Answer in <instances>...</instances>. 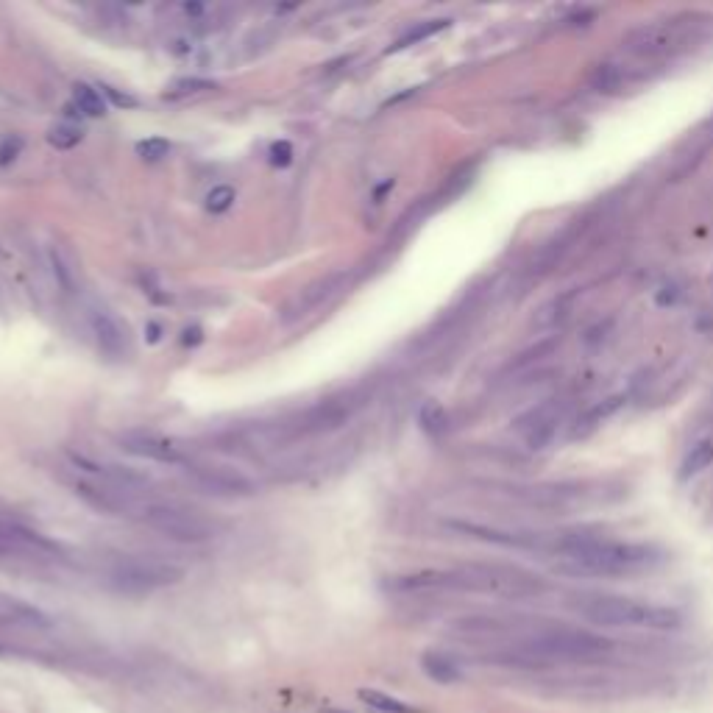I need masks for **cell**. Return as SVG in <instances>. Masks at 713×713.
<instances>
[{
	"label": "cell",
	"instance_id": "cell-1",
	"mask_svg": "<svg viewBox=\"0 0 713 713\" xmlns=\"http://www.w3.org/2000/svg\"><path fill=\"white\" fill-rule=\"evenodd\" d=\"M396 594H421V591H474V594H491V597L521 599L541 591L538 577H530L519 569L505 566H460V569H429L393 577L388 583Z\"/></svg>",
	"mask_w": 713,
	"mask_h": 713
},
{
	"label": "cell",
	"instance_id": "cell-2",
	"mask_svg": "<svg viewBox=\"0 0 713 713\" xmlns=\"http://www.w3.org/2000/svg\"><path fill=\"white\" fill-rule=\"evenodd\" d=\"M666 560V552L655 544L599 541V538H566L558 546V569L580 577H624L652 571Z\"/></svg>",
	"mask_w": 713,
	"mask_h": 713
},
{
	"label": "cell",
	"instance_id": "cell-3",
	"mask_svg": "<svg viewBox=\"0 0 713 713\" xmlns=\"http://www.w3.org/2000/svg\"><path fill=\"white\" fill-rule=\"evenodd\" d=\"M610 649V638L599 633L580 627H555L521 641L510 655L521 661L527 658L530 663H597L608 658Z\"/></svg>",
	"mask_w": 713,
	"mask_h": 713
},
{
	"label": "cell",
	"instance_id": "cell-4",
	"mask_svg": "<svg viewBox=\"0 0 713 713\" xmlns=\"http://www.w3.org/2000/svg\"><path fill=\"white\" fill-rule=\"evenodd\" d=\"M580 613L602 627H638V630H677L680 610L652 605L630 597H591L580 602Z\"/></svg>",
	"mask_w": 713,
	"mask_h": 713
},
{
	"label": "cell",
	"instance_id": "cell-5",
	"mask_svg": "<svg viewBox=\"0 0 713 713\" xmlns=\"http://www.w3.org/2000/svg\"><path fill=\"white\" fill-rule=\"evenodd\" d=\"M182 577V566H176L170 560L148 558V555H123V558L112 560L106 569V583L129 597L154 594L159 588L176 585Z\"/></svg>",
	"mask_w": 713,
	"mask_h": 713
},
{
	"label": "cell",
	"instance_id": "cell-6",
	"mask_svg": "<svg viewBox=\"0 0 713 713\" xmlns=\"http://www.w3.org/2000/svg\"><path fill=\"white\" fill-rule=\"evenodd\" d=\"M145 527H151L159 535H165L176 544H207L215 535L212 521L204 519L190 507L182 505H162V502H145L140 507V516Z\"/></svg>",
	"mask_w": 713,
	"mask_h": 713
},
{
	"label": "cell",
	"instance_id": "cell-7",
	"mask_svg": "<svg viewBox=\"0 0 713 713\" xmlns=\"http://www.w3.org/2000/svg\"><path fill=\"white\" fill-rule=\"evenodd\" d=\"M697 14H680L672 20H658V23H647V26L636 28L627 37V48L641 56H661V53H675L688 48L694 42V31L702 28L711 20H702Z\"/></svg>",
	"mask_w": 713,
	"mask_h": 713
},
{
	"label": "cell",
	"instance_id": "cell-8",
	"mask_svg": "<svg viewBox=\"0 0 713 713\" xmlns=\"http://www.w3.org/2000/svg\"><path fill=\"white\" fill-rule=\"evenodd\" d=\"M343 285H346V273L343 271L326 273L321 279H315V282H310L304 290H299L293 299L287 301L282 312H279V321H282V324H296L301 318H307V315H312L315 310H321L326 301L335 299L340 290H343Z\"/></svg>",
	"mask_w": 713,
	"mask_h": 713
},
{
	"label": "cell",
	"instance_id": "cell-9",
	"mask_svg": "<svg viewBox=\"0 0 713 713\" xmlns=\"http://www.w3.org/2000/svg\"><path fill=\"white\" fill-rule=\"evenodd\" d=\"M187 477L198 491L218 496V499H243L257 491L246 474L226 466H187Z\"/></svg>",
	"mask_w": 713,
	"mask_h": 713
},
{
	"label": "cell",
	"instance_id": "cell-10",
	"mask_svg": "<svg viewBox=\"0 0 713 713\" xmlns=\"http://www.w3.org/2000/svg\"><path fill=\"white\" fill-rule=\"evenodd\" d=\"M87 321H90L92 335H95V343L98 349L109 354L112 360H123L126 354L131 351V332L129 326L123 324L117 315H112L104 307H90L87 312Z\"/></svg>",
	"mask_w": 713,
	"mask_h": 713
},
{
	"label": "cell",
	"instance_id": "cell-11",
	"mask_svg": "<svg viewBox=\"0 0 713 713\" xmlns=\"http://www.w3.org/2000/svg\"><path fill=\"white\" fill-rule=\"evenodd\" d=\"M53 627V619L45 610L28 605L23 599L0 594V630H14V633H48Z\"/></svg>",
	"mask_w": 713,
	"mask_h": 713
},
{
	"label": "cell",
	"instance_id": "cell-12",
	"mask_svg": "<svg viewBox=\"0 0 713 713\" xmlns=\"http://www.w3.org/2000/svg\"><path fill=\"white\" fill-rule=\"evenodd\" d=\"M421 672L438 686H454V683L463 680V666L441 649H427L421 655Z\"/></svg>",
	"mask_w": 713,
	"mask_h": 713
},
{
	"label": "cell",
	"instance_id": "cell-13",
	"mask_svg": "<svg viewBox=\"0 0 713 713\" xmlns=\"http://www.w3.org/2000/svg\"><path fill=\"white\" fill-rule=\"evenodd\" d=\"M120 446H123L129 454L145 457V460H156V463H179L176 446H170L168 441L154 438V435H126V438H120Z\"/></svg>",
	"mask_w": 713,
	"mask_h": 713
},
{
	"label": "cell",
	"instance_id": "cell-14",
	"mask_svg": "<svg viewBox=\"0 0 713 713\" xmlns=\"http://www.w3.org/2000/svg\"><path fill=\"white\" fill-rule=\"evenodd\" d=\"M713 463V441H700L697 446H691V452L683 457L680 463V471H677V480L688 482L691 477H697L700 471Z\"/></svg>",
	"mask_w": 713,
	"mask_h": 713
},
{
	"label": "cell",
	"instance_id": "cell-15",
	"mask_svg": "<svg viewBox=\"0 0 713 713\" xmlns=\"http://www.w3.org/2000/svg\"><path fill=\"white\" fill-rule=\"evenodd\" d=\"M357 697H360L368 708H374V711L379 713H418V708H413L410 702L399 700V697H390V694L376 691V688H360Z\"/></svg>",
	"mask_w": 713,
	"mask_h": 713
},
{
	"label": "cell",
	"instance_id": "cell-16",
	"mask_svg": "<svg viewBox=\"0 0 713 713\" xmlns=\"http://www.w3.org/2000/svg\"><path fill=\"white\" fill-rule=\"evenodd\" d=\"M73 104L84 117H101L106 115V104L101 98V92L90 87V84H76L73 87Z\"/></svg>",
	"mask_w": 713,
	"mask_h": 713
},
{
	"label": "cell",
	"instance_id": "cell-17",
	"mask_svg": "<svg viewBox=\"0 0 713 713\" xmlns=\"http://www.w3.org/2000/svg\"><path fill=\"white\" fill-rule=\"evenodd\" d=\"M418 421H421V427L427 429L429 435H441V432H446V427H449V415H446V410H443L438 402L424 404Z\"/></svg>",
	"mask_w": 713,
	"mask_h": 713
},
{
	"label": "cell",
	"instance_id": "cell-18",
	"mask_svg": "<svg viewBox=\"0 0 713 713\" xmlns=\"http://www.w3.org/2000/svg\"><path fill=\"white\" fill-rule=\"evenodd\" d=\"M81 137H84V134H81V129L73 126V123H56V126L48 131V143H51L53 148H62V151L81 143Z\"/></svg>",
	"mask_w": 713,
	"mask_h": 713
},
{
	"label": "cell",
	"instance_id": "cell-19",
	"mask_svg": "<svg viewBox=\"0 0 713 713\" xmlns=\"http://www.w3.org/2000/svg\"><path fill=\"white\" fill-rule=\"evenodd\" d=\"M443 28H449V20H429V23H424V26L413 28L410 34H404L399 42H396V48H407V45H415V42H421V39L432 37V34H438V31H443Z\"/></svg>",
	"mask_w": 713,
	"mask_h": 713
},
{
	"label": "cell",
	"instance_id": "cell-20",
	"mask_svg": "<svg viewBox=\"0 0 713 713\" xmlns=\"http://www.w3.org/2000/svg\"><path fill=\"white\" fill-rule=\"evenodd\" d=\"M234 198H237V193H234L229 184H221V187H212L207 193V209L209 212H226V209H232Z\"/></svg>",
	"mask_w": 713,
	"mask_h": 713
},
{
	"label": "cell",
	"instance_id": "cell-21",
	"mask_svg": "<svg viewBox=\"0 0 713 713\" xmlns=\"http://www.w3.org/2000/svg\"><path fill=\"white\" fill-rule=\"evenodd\" d=\"M137 154L148 159V162H156V159H165L170 154V143L162 140V137H151V140H143L137 145Z\"/></svg>",
	"mask_w": 713,
	"mask_h": 713
},
{
	"label": "cell",
	"instance_id": "cell-22",
	"mask_svg": "<svg viewBox=\"0 0 713 713\" xmlns=\"http://www.w3.org/2000/svg\"><path fill=\"white\" fill-rule=\"evenodd\" d=\"M293 162V145L290 143H273L271 145V165L273 168H287Z\"/></svg>",
	"mask_w": 713,
	"mask_h": 713
},
{
	"label": "cell",
	"instance_id": "cell-23",
	"mask_svg": "<svg viewBox=\"0 0 713 713\" xmlns=\"http://www.w3.org/2000/svg\"><path fill=\"white\" fill-rule=\"evenodd\" d=\"M20 148H23V140H20V137H6V140L0 143V165L14 162L17 154H20Z\"/></svg>",
	"mask_w": 713,
	"mask_h": 713
},
{
	"label": "cell",
	"instance_id": "cell-24",
	"mask_svg": "<svg viewBox=\"0 0 713 713\" xmlns=\"http://www.w3.org/2000/svg\"><path fill=\"white\" fill-rule=\"evenodd\" d=\"M101 90H104L106 95H109V98H112V101H115L117 106H129V109H131V106H137V101H134V98H129V95H120V92L112 90V87H101Z\"/></svg>",
	"mask_w": 713,
	"mask_h": 713
},
{
	"label": "cell",
	"instance_id": "cell-25",
	"mask_svg": "<svg viewBox=\"0 0 713 713\" xmlns=\"http://www.w3.org/2000/svg\"><path fill=\"white\" fill-rule=\"evenodd\" d=\"M321 713H351V711H343V708H324Z\"/></svg>",
	"mask_w": 713,
	"mask_h": 713
}]
</instances>
